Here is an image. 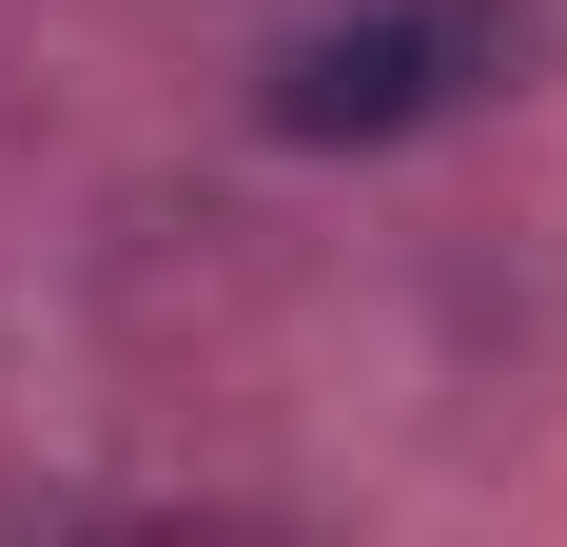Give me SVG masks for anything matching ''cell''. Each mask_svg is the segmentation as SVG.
Returning a JSON list of instances; mask_svg holds the SVG:
<instances>
[{
	"instance_id": "1",
	"label": "cell",
	"mask_w": 567,
	"mask_h": 547,
	"mask_svg": "<svg viewBox=\"0 0 567 547\" xmlns=\"http://www.w3.org/2000/svg\"><path fill=\"white\" fill-rule=\"evenodd\" d=\"M509 59H528V20H509V0H372V20H313V40H293L275 79H255V117L333 157V137H411V117L489 99Z\"/></svg>"
}]
</instances>
